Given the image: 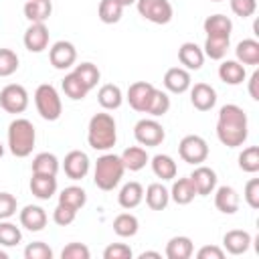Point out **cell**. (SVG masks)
Masks as SVG:
<instances>
[{"label":"cell","instance_id":"cell-40","mask_svg":"<svg viewBox=\"0 0 259 259\" xmlns=\"http://www.w3.org/2000/svg\"><path fill=\"white\" fill-rule=\"evenodd\" d=\"M83 83H85V87L91 91L97 83H99V79H101V73H99V69L93 65V63H81V65H75V71H73Z\"/></svg>","mask_w":259,"mask_h":259},{"label":"cell","instance_id":"cell-38","mask_svg":"<svg viewBox=\"0 0 259 259\" xmlns=\"http://www.w3.org/2000/svg\"><path fill=\"white\" fill-rule=\"evenodd\" d=\"M97 14H99V20L105 22V24H115L121 20V14H123V6L117 4L115 0H101L99 2V8H97Z\"/></svg>","mask_w":259,"mask_h":259},{"label":"cell","instance_id":"cell-4","mask_svg":"<svg viewBox=\"0 0 259 259\" xmlns=\"http://www.w3.org/2000/svg\"><path fill=\"white\" fill-rule=\"evenodd\" d=\"M123 164H121V158L117 154H103L97 158L95 162V170H93V182L99 190H113L121 178H123Z\"/></svg>","mask_w":259,"mask_h":259},{"label":"cell","instance_id":"cell-49","mask_svg":"<svg viewBox=\"0 0 259 259\" xmlns=\"http://www.w3.org/2000/svg\"><path fill=\"white\" fill-rule=\"evenodd\" d=\"M16 214V198L10 192H0V221Z\"/></svg>","mask_w":259,"mask_h":259},{"label":"cell","instance_id":"cell-12","mask_svg":"<svg viewBox=\"0 0 259 259\" xmlns=\"http://www.w3.org/2000/svg\"><path fill=\"white\" fill-rule=\"evenodd\" d=\"M188 178H190V182H192V186H194L198 196H208L217 188V172L212 168H208V166L198 164Z\"/></svg>","mask_w":259,"mask_h":259},{"label":"cell","instance_id":"cell-24","mask_svg":"<svg viewBox=\"0 0 259 259\" xmlns=\"http://www.w3.org/2000/svg\"><path fill=\"white\" fill-rule=\"evenodd\" d=\"M202 28H204L206 36H229L231 38L233 20L229 16H225V14H210L202 22Z\"/></svg>","mask_w":259,"mask_h":259},{"label":"cell","instance_id":"cell-5","mask_svg":"<svg viewBox=\"0 0 259 259\" xmlns=\"http://www.w3.org/2000/svg\"><path fill=\"white\" fill-rule=\"evenodd\" d=\"M34 105H36V111L40 113V117L47 121H57L63 113V103H61L59 91L51 83H42L36 87Z\"/></svg>","mask_w":259,"mask_h":259},{"label":"cell","instance_id":"cell-22","mask_svg":"<svg viewBox=\"0 0 259 259\" xmlns=\"http://www.w3.org/2000/svg\"><path fill=\"white\" fill-rule=\"evenodd\" d=\"M219 77L227 85H241L245 81V77H247L245 65H241L237 59L235 61L233 59H227V61H223L219 65Z\"/></svg>","mask_w":259,"mask_h":259},{"label":"cell","instance_id":"cell-30","mask_svg":"<svg viewBox=\"0 0 259 259\" xmlns=\"http://www.w3.org/2000/svg\"><path fill=\"white\" fill-rule=\"evenodd\" d=\"M22 10L30 22H47L53 12V4L51 0H26Z\"/></svg>","mask_w":259,"mask_h":259},{"label":"cell","instance_id":"cell-23","mask_svg":"<svg viewBox=\"0 0 259 259\" xmlns=\"http://www.w3.org/2000/svg\"><path fill=\"white\" fill-rule=\"evenodd\" d=\"M119 158H121L123 168L130 170V172H138V170H142L150 162V156H148L146 148H142V146H130V148H125L119 154Z\"/></svg>","mask_w":259,"mask_h":259},{"label":"cell","instance_id":"cell-54","mask_svg":"<svg viewBox=\"0 0 259 259\" xmlns=\"http://www.w3.org/2000/svg\"><path fill=\"white\" fill-rule=\"evenodd\" d=\"M115 2H117V4H121L123 8H125V6H132V4H136V0H115Z\"/></svg>","mask_w":259,"mask_h":259},{"label":"cell","instance_id":"cell-16","mask_svg":"<svg viewBox=\"0 0 259 259\" xmlns=\"http://www.w3.org/2000/svg\"><path fill=\"white\" fill-rule=\"evenodd\" d=\"M190 85H192L190 71H186L184 67H172L164 73V87L170 93H184L190 89Z\"/></svg>","mask_w":259,"mask_h":259},{"label":"cell","instance_id":"cell-47","mask_svg":"<svg viewBox=\"0 0 259 259\" xmlns=\"http://www.w3.org/2000/svg\"><path fill=\"white\" fill-rule=\"evenodd\" d=\"M89 257H91V251L83 243H69L61 251V259H89Z\"/></svg>","mask_w":259,"mask_h":259},{"label":"cell","instance_id":"cell-56","mask_svg":"<svg viewBox=\"0 0 259 259\" xmlns=\"http://www.w3.org/2000/svg\"><path fill=\"white\" fill-rule=\"evenodd\" d=\"M2 154H4V146L0 144V158H2Z\"/></svg>","mask_w":259,"mask_h":259},{"label":"cell","instance_id":"cell-27","mask_svg":"<svg viewBox=\"0 0 259 259\" xmlns=\"http://www.w3.org/2000/svg\"><path fill=\"white\" fill-rule=\"evenodd\" d=\"M142 200H144V188H142L140 182H127V184H123L121 190H119V194H117V202L125 210L136 208Z\"/></svg>","mask_w":259,"mask_h":259},{"label":"cell","instance_id":"cell-57","mask_svg":"<svg viewBox=\"0 0 259 259\" xmlns=\"http://www.w3.org/2000/svg\"><path fill=\"white\" fill-rule=\"evenodd\" d=\"M210 2H223V0H210Z\"/></svg>","mask_w":259,"mask_h":259},{"label":"cell","instance_id":"cell-29","mask_svg":"<svg viewBox=\"0 0 259 259\" xmlns=\"http://www.w3.org/2000/svg\"><path fill=\"white\" fill-rule=\"evenodd\" d=\"M150 164H152V172L162 180H172L178 174V166H176L174 158L168 154H156L150 160Z\"/></svg>","mask_w":259,"mask_h":259},{"label":"cell","instance_id":"cell-18","mask_svg":"<svg viewBox=\"0 0 259 259\" xmlns=\"http://www.w3.org/2000/svg\"><path fill=\"white\" fill-rule=\"evenodd\" d=\"M178 61L186 71H198L204 65V53L196 42H182L178 49Z\"/></svg>","mask_w":259,"mask_h":259},{"label":"cell","instance_id":"cell-25","mask_svg":"<svg viewBox=\"0 0 259 259\" xmlns=\"http://www.w3.org/2000/svg\"><path fill=\"white\" fill-rule=\"evenodd\" d=\"M194 253L192 239L186 235H176L166 243V257L168 259H188Z\"/></svg>","mask_w":259,"mask_h":259},{"label":"cell","instance_id":"cell-36","mask_svg":"<svg viewBox=\"0 0 259 259\" xmlns=\"http://www.w3.org/2000/svg\"><path fill=\"white\" fill-rule=\"evenodd\" d=\"M61 164H59V158L51 152H40L32 158V172L34 174H53L57 176Z\"/></svg>","mask_w":259,"mask_h":259},{"label":"cell","instance_id":"cell-35","mask_svg":"<svg viewBox=\"0 0 259 259\" xmlns=\"http://www.w3.org/2000/svg\"><path fill=\"white\" fill-rule=\"evenodd\" d=\"M61 87H63L65 95H67L69 99H73V101L85 99V97H87V93H89V89L85 87V83H83V81H81L73 71L65 75V79L61 81Z\"/></svg>","mask_w":259,"mask_h":259},{"label":"cell","instance_id":"cell-51","mask_svg":"<svg viewBox=\"0 0 259 259\" xmlns=\"http://www.w3.org/2000/svg\"><path fill=\"white\" fill-rule=\"evenodd\" d=\"M198 259H223L225 257V249L217 247V245H204L198 249L196 253Z\"/></svg>","mask_w":259,"mask_h":259},{"label":"cell","instance_id":"cell-10","mask_svg":"<svg viewBox=\"0 0 259 259\" xmlns=\"http://www.w3.org/2000/svg\"><path fill=\"white\" fill-rule=\"evenodd\" d=\"M49 61L59 71H65V69L73 67L75 61H77V49H75V45L69 42V40H57L49 49Z\"/></svg>","mask_w":259,"mask_h":259},{"label":"cell","instance_id":"cell-50","mask_svg":"<svg viewBox=\"0 0 259 259\" xmlns=\"http://www.w3.org/2000/svg\"><path fill=\"white\" fill-rule=\"evenodd\" d=\"M243 198L251 208H259V178H251L245 184L243 190Z\"/></svg>","mask_w":259,"mask_h":259},{"label":"cell","instance_id":"cell-32","mask_svg":"<svg viewBox=\"0 0 259 259\" xmlns=\"http://www.w3.org/2000/svg\"><path fill=\"white\" fill-rule=\"evenodd\" d=\"M229 47H231V38L229 36H206L202 53H204V57H208L212 61H223L227 57Z\"/></svg>","mask_w":259,"mask_h":259},{"label":"cell","instance_id":"cell-53","mask_svg":"<svg viewBox=\"0 0 259 259\" xmlns=\"http://www.w3.org/2000/svg\"><path fill=\"white\" fill-rule=\"evenodd\" d=\"M162 259V255L158 253V251H144V253H140V259Z\"/></svg>","mask_w":259,"mask_h":259},{"label":"cell","instance_id":"cell-46","mask_svg":"<svg viewBox=\"0 0 259 259\" xmlns=\"http://www.w3.org/2000/svg\"><path fill=\"white\" fill-rule=\"evenodd\" d=\"M75 217H77V210L75 208H71V206H67V204H57V208L53 210V221L59 225V227H67V225H71L73 221H75Z\"/></svg>","mask_w":259,"mask_h":259},{"label":"cell","instance_id":"cell-48","mask_svg":"<svg viewBox=\"0 0 259 259\" xmlns=\"http://www.w3.org/2000/svg\"><path fill=\"white\" fill-rule=\"evenodd\" d=\"M229 2H231V10L241 18H249L257 10V0H229Z\"/></svg>","mask_w":259,"mask_h":259},{"label":"cell","instance_id":"cell-39","mask_svg":"<svg viewBox=\"0 0 259 259\" xmlns=\"http://www.w3.org/2000/svg\"><path fill=\"white\" fill-rule=\"evenodd\" d=\"M168 109H170V97H168V93L162 91V89H154L152 99H150V103L146 107V113L152 115V117H162L164 113H168Z\"/></svg>","mask_w":259,"mask_h":259},{"label":"cell","instance_id":"cell-11","mask_svg":"<svg viewBox=\"0 0 259 259\" xmlns=\"http://www.w3.org/2000/svg\"><path fill=\"white\" fill-rule=\"evenodd\" d=\"M89 166H91L89 156H87L85 152H81V150H71V152L65 156V160H63V170H65V174H67L71 180H81V178H85L87 172H89Z\"/></svg>","mask_w":259,"mask_h":259},{"label":"cell","instance_id":"cell-7","mask_svg":"<svg viewBox=\"0 0 259 259\" xmlns=\"http://www.w3.org/2000/svg\"><path fill=\"white\" fill-rule=\"evenodd\" d=\"M178 154L180 158L186 162V164H192V166H198L202 164L206 158H208V144L204 138L196 136V134H190V136H184L178 144Z\"/></svg>","mask_w":259,"mask_h":259},{"label":"cell","instance_id":"cell-44","mask_svg":"<svg viewBox=\"0 0 259 259\" xmlns=\"http://www.w3.org/2000/svg\"><path fill=\"white\" fill-rule=\"evenodd\" d=\"M24 259H53V249L42 241H34L30 245H26Z\"/></svg>","mask_w":259,"mask_h":259},{"label":"cell","instance_id":"cell-52","mask_svg":"<svg viewBox=\"0 0 259 259\" xmlns=\"http://www.w3.org/2000/svg\"><path fill=\"white\" fill-rule=\"evenodd\" d=\"M259 71H253V75L249 77V95H251V99H255V101H259Z\"/></svg>","mask_w":259,"mask_h":259},{"label":"cell","instance_id":"cell-55","mask_svg":"<svg viewBox=\"0 0 259 259\" xmlns=\"http://www.w3.org/2000/svg\"><path fill=\"white\" fill-rule=\"evenodd\" d=\"M0 259H8V253L4 249H0Z\"/></svg>","mask_w":259,"mask_h":259},{"label":"cell","instance_id":"cell-31","mask_svg":"<svg viewBox=\"0 0 259 259\" xmlns=\"http://www.w3.org/2000/svg\"><path fill=\"white\" fill-rule=\"evenodd\" d=\"M235 55L237 61L241 65H259V42L255 38H243L237 47H235Z\"/></svg>","mask_w":259,"mask_h":259},{"label":"cell","instance_id":"cell-13","mask_svg":"<svg viewBox=\"0 0 259 259\" xmlns=\"http://www.w3.org/2000/svg\"><path fill=\"white\" fill-rule=\"evenodd\" d=\"M154 85L148 83V81H136L130 85L127 89V103L132 109L140 111V113H146V107L152 99V93H154Z\"/></svg>","mask_w":259,"mask_h":259},{"label":"cell","instance_id":"cell-19","mask_svg":"<svg viewBox=\"0 0 259 259\" xmlns=\"http://www.w3.org/2000/svg\"><path fill=\"white\" fill-rule=\"evenodd\" d=\"M30 192L40 198V200H49L57 194V176L53 174H34L30 178Z\"/></svg>","mask_w":259,"mask_h":259},{"label":"cell","instance_id":"cell-20","mask_svg":"<svg viewBox=\"0 0 259 259\" xmlns=\"http://www.w3.org/2000/svg\"><path fill=\"white\" fill-rule=\"evenodd\" d=\"M20 225L26 231H32V233L42 231L47 227V212H45V208L36 206V204H26L20 210Z\"/></svg>","mask_w":259,"mask_h":259},{"label":"cell","instance_id":"cell-33","mask_svg":"<svg viewBox=\"0 0 259 259\" xmlns=\"http://www.w3.org/2000/svg\"><path fill=\"white\" fill-rule=\"evenodd\" d=\"M194 196H196V190H194V186H192V182H190L188 176L174 180V184L170 188V198L176 204H188V202L194 200Z\"/></svg>","mask_w":259,"mask_h":259},{"label":"cell","instance_id":"cell-3","mask_svg":"<svg viewBox=\"0 0 259 259\" xmlns=\"http://www.w3.org/2000/svg\"><path fill=\"white\" fill-rule=\"evenodd\" d=\"M36 142V130L30 119L26 117H16L8 125V148L12 156L16 158H26L32 154Z\"/></svg>","mask_w":259,"mask_h":259},{"label":"cell","instance_id":"cell-37","mask_svg":"<svg viewBox=\"0 0 259 259\" xmlns=\"http://www.w3.org/2000/svg\"><path fill=\"white\" fill-rule=\"evenodd\" d=\"M59 202H61V204H67V206H71V208H75V210H79V208H83L85 202H87V192H85L81 186H67V188L61 190Z\"/></svg>","mask_w":259,"mask_h":259},{"label":"cell","instance_id":"cell-28","mask_svg":"<svg viewBox=\"0 0 259 259\" xmlns=\"http://www.w3.org/2000/svg\"><path fill=\"white\" fill-rule=\"evenodd\" d=\"M97 101H99V105H101L103 109L113 111V109H117V107L123 103V93H121V89H119L117 85L105 83V85H101L99 91H97Z\"/></svg>","mask_w":259,"mask_h":259},{"label":"cell","instance_id":"cell-9","mask_svg":"<svg viewBox=\"0 0 259 259\" xmlns=\"http://www.w3.org/2000/svg\"><path fill=\"white\" fill-rule=\"evenodd\" d=\"M0 107L6 113H22L28 107V91L18 83H8L0 91Z\"/></svg>","mask_w":259,"mask_h":259},{"label":"cell","instance_id":"cell-26","mask_svg":"<svg viewBox=\"0 0 259 259\" xmlns=\"http://www.w3.org/2000/svg\"><path fill=\"white\" fill-rule=\"evenodd\" d=\"M144 196H146V204L152 210H164L168 206V202H170V190L162 182H152L146 188Z\"/></svg>","mask_w":259,"mask_h":259},{"label":"cell","instance_id":"cell-8","mask_svg":"<svg viewBox=\"0 0 259 259\" xmlns=\"http://www.w3.org/2000/svg\"><path fill=\"white\" fill-rule=\"evenodd\" d=\"M134 138L138 140L140 146L154 148V146H160L164 142L166 132H164L162 123L156 121L154 117H144L134 125Z\"/></svg>","mask_w":259,"mask_h":259},{"label":"cell","instance_id":"cell-45","mask_svg":"<svg viewBox=\"0 0 259 259\" xmlns=\"http://www.w3.org/2000/svg\"><path fill=\"white\" fill-rule=\"evenodd\" d=\"M134 251L125 243H111L103 251V259H132Z\"/></svg>","mask_w":259,"mask_h":259},{"label":"cell","instance_id":"cell-17","mask_svg":"<svg viewBox=\"0 0 259 259\" xmlns=\"http://www.w3.org/2000/svg\"><path fill=\"white\" fill-rule=\"evenodd\" d=\"M239 204H241V198H239V192L233 188V186H219L217 192H214V206L223 212V214H235L239 210Z\"/></svg>","mask_w":259,"mask_h":259},{"label":"cell","instance_id":"cell-42","mask_svg":"<svg viewBox=\"0 0 259 259\" xmlns=\"http://www.w3.org/2000/svg\"><path fill=\"white\" fill-rule=\"evenodd\" d=\"M20 241H22L20 229L14 223H10L8 219L6 221H0V245L2 247H14Z\"/></svg>","mask_w":259,"mask_h":259},{"label":"cell","instance_id":"cell-21","mask_svg":"<svg viewBox=\"0 0 259 259\" xmlns=\"http://www.w3.org/2000/svg\"><path fill=\"white\" fill-rule=\"evenodd\" d=\"M223 247L231 255H243L251 247V235L247 231H241V229L227 231L223 237Z\"/></svg>","mask_w":259,"mask_h":259},{"label":"cell","instance_id":"cell-6","mask_svg":"<svg viewBox=\"0 0 259 259\" xmlns=\"http://www.w3.org/2000/svg\"><path fill=\"white\" fill-rule=\"evenodd\" d=\"M136 8L142 18L154 24H168L174 16L170 0H136Z\"/></svg>","mask_w":259,"mask_h":259},{"label":"cell","instance_id":"cell-1","mask_svg":"<svg viewBox=\"0 0 259 259\" xmlns=\"http://www.w3.org/2000/svg\"><path fill=\"white\" fill-rule=\"evenodd\" d=\"M249 136V119L243 107L235 103H227L219 111L217 119V138L227 148H239L245 144Z\"/></svg>","mask_w":259,"mask_h":259},{"label":"cell","instance_id":"cell-14","mask_svg":"<svg viewBox=\"0 0 259 259\" xmlns=\"http://www.w3.org/2000/svg\"><path fill=\"white\" fill-rule=\"evenodd\" d=\"M26 51L30 53H42L49 47V28L45 22H30V26L24 32L22 38Z\"/></svg>","mask_w":259,"mask_h":259},{"label":"cell","instance_id":"cell-41","mask_svg":"<svg viewBox=\"0 0 259 259\" xmlns=\"http://www.w3.org/2000/svg\"><path fill=\"white\" fill-rule=\"evenodd\" d=\"M239 168L243 172H259V146H249L239 154Z\"/></svg>","mask_w":259,"mask_h":259},{"label":"cell","instance_id":"cell-43","mask_svg":"<svg viewBox=\"0 0 259 259\" xmlns=\"http://www.w3.org/2000/svg\"><path fill=\"white\" fill-rule=\"evenodd\" d=\"M18 71V55L12 49H0V77H10Z\"/></svg>","mask_w":259,"mask_h":259},{"label":"cell","instance_id":"cell-2","mask_svg":"<svg viewBox=\"0 0 259 259\" xmlns=\"http://www.w3.org/2000/svg\"><path fill=\"white\" fill-rule=\"evenodd\" d=\"M87 142L97 152H107L117 142V125L111 113H95L87 125Z\"/></svg>","mask_w":259,"mask_h":259},{"label":"cell","instance_id":"cell-15","mask_svg":"<svg viewBox=\"0 0 259 259\" xmlns=\"http://www.w3.org/2000/svg\"><path fill=\"white\" fill-rule=\"evenodd\" d=\"M190 101L198 111H210L217 103V91L208 83H194L190 85Z\"/></svg>","mask_w":259,"mask_h":259},{"label":"cell","instance_id":"cell-34","mask_svg":"<svg viewBox=\"0 0 259 259\" xmlns=\"http://www.w3.org/2000/svg\"><path fill=\"white\" fill-rule=\"evenodd\" d=\"M138 229H140V221L132 212H121L113 219V233L117 237H123V239L134 237L138 233Z\"/></svg>","mask_w":259,"mask_h":259}]
</instances>
